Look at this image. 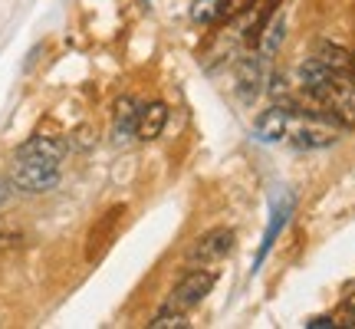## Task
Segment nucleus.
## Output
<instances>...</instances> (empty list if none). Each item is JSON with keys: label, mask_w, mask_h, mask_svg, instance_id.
Wrapping results in <instances>:
<instances>
[{"label": "nucleus", "mask_w": 355, "mask_h": 329, "mask_svg": "<svg viewBox=\"0 0 355 329\" xmlns=\"http://www.w3.org/2000/svg\"><path fill=\"white\" fill-rule=\"evenodd\" d=\"M10 185L24 194H43L60 185V162L43 158V155H20L10 168Z\"/></svg>", "instance_id": "obj_1"}, {"label": "nucleus", "mask_w": 355, "mask_h": 329, "mask_svg": "<svg viewBox=\"0 0 355 329\" xmlns=\"http://www.w3.org/2000/svg\"><path fill=\"white\" fill-rule=\"evenodd\" d=\"M217 283V270L211 267H198V270H188L184 277L175 283V290L168 296V310H178V313H191L194 306H201L204 296H211Z\"/></svg>", "instance_id": "obj_2"}, {"label": "nucleus", "mask_w": 355, "mask_h": 329, "mask_svg": "<svg viewBox=\"0 0 355 329\" xmlns=\"http://www.w3.org/2000/svg\"><path fill=\"white\" fill-rule=\"evenodd\" d=\"M322 109L329 112V119L336 126L352 128L355 126V83L352 76H332V83L322 89Z\"/></svg>", "instance_id": "obj_3"}, {"label": "nucleus", "mask_w": 355, "mask_h": 329, "mask_svg": "<svg viewBox=\"0 0 355 329\" xmlns=\"http://www.w3.org/2000/svg\"><path fill=\"white\" fill-rule=\"evenodd\" d=\"M234 244H237V234H234L230 228H214V230H207V234H201L198 241L191 244L188 264H191V267H211V264H217V260L230 257Z\"/></svg>", "instance_id": "obj_4"}, {"label": "nucleus", "mask_w": 355, "mask_h": 329, "mask_svg": "<svg viewBox=\"0 0 355 329\" xmlns=\"http://www.w3.org/2000/svg\"><path fill=\"white\" fill-rule=\"evenodd\" d=\"M286 142H293V145L303 149V152H316V149H329V145H336V142H339V132H336V126L326 122V119L306 115V122H293Z\"/></svg>", "instance_id": "obj_5"}, {"label": "nucleus", "mask_w": 355, "mask_h": 329, "mask_svg": "<svg viewBox=\"0 0 355 329\" xmlns=\"http://www.w3.org/2000/svg\"><path fill=\"white\" fill-rule=\"evenodd\" d=\"M293 122H296V112L273 102L266 112H260V119L254 122V132H257V139H263V142H286Z\"/></svg>", "instance_id": "obj_6"}, {"label": "nucleus", "mask_w": 355, "mask_h": 329, "mask_svg": "<svg viewBox=\"0 0 355 329\" xmlns=\"http://www.w3.org/2000/svg\"><path fill=\"white\" fill-rule=\"evenodd\" d=\"M168 126V106L165 102H148L139 109V122H135V139L155 142Z\"/></svg>", "instance_id": "obj_7"}, {"label": "nucleus", "mask_w": 355, "mask_h": 329, "mask_svg": "<svg viewBox=\"0 0 355 329\" xmlns=\"http://www.w3.org/2000/svg\"><path fill=\"white\" fill-rule=\"evenodd\" d=\"M263 86V60L260 56H243L237 63V92L243 99H254Z\"/></svg>", "instance_id": "obj_8"}, {"label": "nucleus", "mask_w": 355, "mask_h": 329, "mask_svg": "<svg viewBox=\"0 0 355 329\" xmlns=\"http://www.w3.org/2000/svg\"><path fill=\"white\" fill-rule=\"evenodd\" d=\"M122 214H125V208H112V211L92 228V234H89V260L99 257L102 247H109V241H112V234H115V228H119Z\"/></svg>", "instance_id": "obj_9"}, {"label": "nucleus", "mask_w": 355, "mask_h": 329, "mask_svg": "<svg viewBox=\"0 0 355 329\" xmlns=\"http://www.w3.org/2000/svg\"><path fill=\"white\" fill-rule=\"evenodd\" d=\"M66 139H60V135H33L30 142H24L17 152L20 155H43V158H53V162H63L66 155Z\"/></svg>", "instance_id": "obj_10"}, {"label": "nucleus", "mask_w": 355, "mask_h": 329, "mask_svg": "<svg viewBox=\"0 0 355 329\" xmlns=\"http://www.w3.org/2000/svg\"><path fill=\"white\" fill-rule=\"evenodd\" d=\"M316 60L322 66H329L332 73H339V76H349V63H352V50H345L339 43H332V40H322L316 47Z\"/></svg>", "instance_id": "obj_11"}, {"label": "nucleus", "mask_w": 355, "mask_h": 329, "mask_svg": "<svg viewBox=\"0 0 355 329\" xmlns=\"http://www.w3.org/2000/svg\"><path fill=\"white\" fill-rule=\"evenodd\" d=\"M135 122H139V106H135V99L122 96L115 102V139L125 142L128 135H135Z\"/></svg>", "instance_id": "obj_12"}, {"label": "nucleus", "mask_w": 355, "mask_h": 329, "mask_svg": "<svg viewBox=\"0 0 355 329\" xmlns=\"http://www.w3.org/2000/svg\"><path fill=\"white\" fill-rule=\"evenodd\" d=\"M283 30H286L283 20H270V24L260 30L257 40H260V56H263V60H273V56H277L279 43H283Z\"/></svg>", "instance_id": "obj_13"}, {"label": "nucleus", "mask_w": 355, "mask_h": 329, "mask_svg": "<svg viewBox=\"0 0 355 329\" xmlns=\"http://www.w3.org/2000/svg\"><path fill=\"white\" fill-rule=\"evenodd\" d=\"M148 326H152V329H188L191 323H188V313H178V310H168V306H165V310H162V313H158Z\"/></svg>", "instance_id": "obj_14"}, {"label": "nucleus", "mask_w": 355, "mask_h": 329, "mask_svg": "<svg viewBox=\"0 0 355 329\" xmlns=\"http://www.w3.org/2000/svg\"><path fill=\"white\" fill-rule=\"evenodd\" d=\"M26 244V234L20 228H13L7 221H0V251H20Z\"/></svg>", "instance_id": "obj_15"}, {"label": "nucleus", "mask_w": 355, "mask_h": 329, "mask_svg": "<svg viewBox=\"0 0 355 329\" xmlns=\"http://www.w3.org/2000/svg\"><path fill=\"white\" fill-rule=\"evenodd\" d=\"M250 7H257V0H220V10H217V24H220V20H234V17L247 13Z\"/></svg>", "instance_id": "obj_16"}, {"label": "nucleus", "mask_w": 355, "mask_h": 329, "mask_svg": "<svg viewBox=\"0 0 355 329\" xmlns=\"http://www.w3.org/2000/svg\"><path fill=\"white\" fill-rule=\"evenodd\" d=\"M217 10H220V0H198L191 17H194L198 24H217Z\"/></svg>", "instance_id": "obj_17"}, {"label": "nucleus", "mask_w": 355, "mask_h": 329, "mask_svg": "<svg viewBox=\"0 0 355 329\" xmlns=\"http://www.w3.org/2000/svg\"><path fill=\"white\" fill-rule=\"evenodd\" d=\"M10 194H13V185H10V181H3V178H0V211H3V208L10 204Z\"/></svg>", "instance_id": "obj_18"}, {"label": "nucleus", "mask_w": 355, "mask_h": 329, "mask_svg": "<svg viewBox=\"0 0 355 329\" xmlns=\"http://www.w3.org/2000/svg\"><path fill=\"white\" fill-rule=\"evenodd\" d=\"M349 76H352V83H355V50H352V63H349Z\"/></svg>", "instance_id": "obj_19"}, {"label": "nucleus", "mask_w": 355, "mask_h": 329, "mask_svg": "<svg viewBox=\"0 0 355 329\" xmlns=\"http://www.w3.org/2000/svg\"><path fill=\"white\" fill-rule=\"evenodd\" d=\"M349 310H352V313H355V296H352V300H349Z\"/></svg>", "instance_id": "obj_20"}]
</instances>
